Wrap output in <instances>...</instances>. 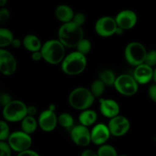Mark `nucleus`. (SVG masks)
<instances>
[{
    "label": "nucleus",
    "mask_w": 156,
    "mask_h": 156,
    "mask_svg": "<svg viewBox=\"0 0 156 156\" xmlns=\"http://www.w3.org/2000/svg\"><path fill=\"white\" fill-rule=\"evenodd\" d=\"M83 38V28L73 22L62 24L58 29L57 40L66 48H76Z\"/></svg>",
    "instance_id": "1"
},
{
    "label": "nucleus",
    "mask_w": 156,
    "mask_h": 156,
    "mask_svg": "<svg viewBox=\"0 0 156 156\" xmlns=\"http://www.w3.org/2000/svg\"><path fill=\"white\" fill-rule=\"evenodd\" d=\"M42 58L50 65L61 64L66 56V47L57 39H52L42 44L41 49Z\"/></svg>",
    "instance_id": "2"
},
{
    "label": "nucleus",
    "mask_w": 156,
    "mask_h": 156,
    "mask_svg": "<svg viewBox=\"0 0 156 156\" xmlns=\"http://www.w3.org/2000/svg\"><path fill=\"white\" fill-rule=\"evenodd\" d=\"M87 67V58L77 51H73L66 55L61 62V69L64 74L70 76L80 75Z\"/></svg>",
    "instance_id": "3"
},
{
    "label": "nucleus",
    "mask_w": 156,
    "mask_h": 156,
    "mask_svg": "<svg viewBox=\"0 0 156 156\" xmlns=\"http://www.w3.org/2000/svg\"><path fill=\"white\" fill-rule=\"evenodd\" d=\"M95 98L86 87H78L69 93L68 102L70 107L77 111L90 109L94 104Z\"/></svg>",
    "instance_id": "4"
},
{
    "label": "nucleus",
    "mask_w": 156,
    "mask_h": 156,
    "mask_svg": "<svg viewBox=\"0 0 156 156\" xmlns=\"http://www.w3.org/2000/svg\"><path fill=\"white\" fill-rule=\"evenodd\" d=\"M2 116L7 123L21 122L27 116V105L20 100H12L3 107Z\"/></svg>",
    "instance_id": "5"
},
{
    "label": "nucleus",
    "mask_w": 156,
    "mask_h": 156,
    "mask_svg": "<svg viewBox=\"0 0 156 156\" xmlns=\"http://www.w3.org/2000/svg\"><path fill=\"white\" fill-rule=\"evenodd\" d=\"M147 52L146 47L142 43L132 41L125 47V59L129 65L136 67L144 62Z\"/></svg>",
    "instance_id": "6"
},
{
    "label": "nucleus",
    "mask_w": 156,
    "mask_h": 156,
    "mask_svg": "<svg viewBox=\"0 0 156 156\" xmlns=\"http://www.w3.org/2000/svg\"><path fill=\"white\" fill-rule=\"evenodd\" d=\"M114 87L119 94L126 97L133 96L139 90V85L133 77L129 74H122L117 76Z\"/></svg>",
    "instance_id": "7"
},
{
    "label": "nucleus",
    "mask_w": 156,
    "mask_h": 156,
    "mask_svg": "<svg viewBox=\"0 0 156 156\" xmlns=\"http://www.w3.org/2000/svg\"><path fill=\"white\" fill-rule=\"evenodd\" d=\"M6 142L12 151L20 153L30 149L32 138L28 134L18 130L11 133Z\"/></svg>",
    "instance_id": "8"
},
{
    "label": "nucleus",
    "mask_w": 156,
    "mask_h": 156,
    "mask_svg": "<svg viewBox=\"0 0 156 156\" xmlns=\"http://www.w3.org/2000/svg\"><path fill=\"white\" fill-rule=\"evenodd\" d=\"M108 126L111 136L122 137L127 134L130 129V122L126 117L117 115L110 119Z\"/></svg>",
    "instance_id": "9"
},
{
    "label": "nucleus",
    "mask_w": 156,
    "mask_h": 156,
    "mask_svg": "<svg viewBox=\"0 0 156 156\" xmlns=\"http://www.w3.org/2000/svg\"><path fill=\"white\" fill-rule=\"evenodd\" d=\"M117 27L114 18L111 16L101 17L94 24V30L101 37H110L114 35Z\"/></svg>",
    "instance_id": "10"
},
{
    "label": "nucleus",
    "mask_w": 156,
    "mask_h": 156,
    "mask_svg": "<svg viewBox=\"0 0 156 156\" xmlns=\"http://www.w3.org/2000/svg\"><path fill=\"white\" fill-rule=\"evenodd\" d=\"M18 67L16 58L5 49H0V73L10 76L15 74Z\"/></svg>",
    "instance_id": "11"
},
{
    "label": "nucleus",
    "mask_w": 156,
    "mask_h": 156,
    "mask_svg": "<svg viewBox=\"0 0 156 156\" xmlns=\"http://www.w3.org/2000/svg\"><path fill=\"white\" fill-rule=\"evenodd\" d=\"M133 77L138 85H146L153 81L156 82V70L154 68L143 63L135 67Z\"/></svg>",
    "instance_id": "12"
},
{
    "label": "nucleus",
    "mask_w": 156,
    "mask_h": 156,
    "mask_svg": "<svg viewBox=\"0 0 156 156\" xmlns=\"http://www.w3.org/2000/svg\"><path fill=\"white\" fill-rule=\"evenodd\" d=\"M71 140L76 146L85 148L91 144V136L89 128L79 124L70 129Z\"/></svg>",
    "instance_id": "13"
},
{
    "label": "nucleus",
    "mask_w": 156,
    "mask_h": 156,
    "mask_svg": "<svg viewBox=\"0 0 156 156\" xmlns=\"http://www.w3.org/2000/svg\"><path fill=\"white\" fill-rule=\"evenodd\" d=\"M117 26L122 30H128L133 28L137 23V15L136 12L129 9L120 11L114 18Z\"/></svg>",
    "instance_id": "14"
},
{
    "label": "nucleus",
    "mask_w": 156,
    "mask_h": 156,
    "mask_svg": "<svg viewBox=\"0 0 156 156\" xmlns=\"http://www.w3.org/2000/svg\"><path fill=\"white\" fill-rule=\"evenodd\" d=\"M38 126L46 133H50L56 129L57 126V116L53 111L44 110L38 117Z\"/></svg>",
    "instance_id": "15"
},
{
    "label": "nucleus",
    "mask_w": 156,
    "mask_h": 156,
    "mask_svg": "<svg viewBox=\"0 0 156 156\" xmlns=\"http://www.w3.org/2000/svg\"><path fill=\"white\" fill-rule=\"evenodd\" d=\"M91 143L98 146L106 144L111 137L108 126L105 123H97L90 130Z\"/></svg>",
    "instance_id": "16"
},
{
    "label": "nucleus",
    "mask_w": 156,
    "mask_h": 156,
    "mask_svg": "<svg viewBox=\"0 0 156 156\" xmlns=\"http://www.w3.org/2000/svg\"><path fill=\"white\" fill-rule=\"evenodd\" d=\"M99 109L102 115L106 118L110 119L120 114V107L119 104L114 99L100 98Z\"/></svg>",
    "instance_id": "17"
},
{
    "label": "nucleus",
    "mask_w": 156,
    "mask_h": 156,
    "mask_svg": "<svg viewBox=\"0 0 156 156\" xmlns=\"http://www.w3.org/2000/svg\"><path fill=\"white\" fill-rule=\"evenodd\" d=\"M74 14L73 9L70 6L65 4L59 5L55 9V16L56 19L62 24L72 22Z\"/></svg>",
    "instance_id": "18"
},
{
    "label": "nucleus",
    "mask_w": 156,
    "mask_h": 156,
    "mask_svg": "<svg viewBox=\"0 0 156 156\" xmlns=\"http://www.w3.org/2000/svg\"><path fill=\"white\" fill-rule=\"evenodd\" d=\"M21 42L24 49L31 53L34 52L40 51L43 44L41 39L34 34L26 35Z\"/></svg>",
    "instance_id": "19"
},
{
    "label": "nucleus",
    "mask_w": 156,
    "mask_h": 156,
    "mask_svg": "<svg viewBox=\"0 0 156 156\" xmlns=\"http://www.w3.org/2000/svg\"><path fill=\"white\" fill-rule=\"evenodd\" d=\"M98 120V114L94 111L91 109L85 110L81 111L79 116V124L85 127L93 126Z\"/></svg>",
    "instance_id": "20"
},
{
    "label": "nucleus",
    "mask_w": 156,
    "mask_h": 156,
    "mask_svg": "<svg viewBox=\"0 0 156 156\" xmlns=\"http://www.w3.org/2000/svg\"><path fill=\"white\" fill-rule=\"evenodd\" d=\"M37 120L34 117L27 115L21 121V131L30 136L37 130Z\"/></svg>",
    "instance_id": "21"
},
{
    "label": "nucleus",
    "mask_w": 156,
    "mask_h": 156,
    "mask_svg": "<svg viewBox=\"0 0 156 156\" xmlns=\"http://www.w3.org/2000/svg\"><path fill=\"white\" fill-rule=\"evenodd\" d=\"M115 73L111 69H104L99 73L98 79L101 81L105 86L112 87L114 86V82L116 80Z\"/></svg>",
    "instance_id": "22"
},
{
    "label": "nucleus",
    "mask_w": 156,
    "mask_h": 156,
    "mask_svg": "<svg viewBox=\"0 0 156 156\" xmlns=\"http://www.w3.org/2000/svg\"><path fill=\"white\" fill-rule=\"evenodd\" d=\"M14 35L12 30L5 27H0V49L11 46Z\"/></svg>",
    "instance_id": "23"
},
{
    "label": "nucleus",
    "mask_w": 156,
    "mask_h": 156,
    "mask_svg": "<svg viewBox=\"0 0 156 156\" xmlns=\"http://www.w3.org/2000/svg\"><path fill=\"white\" fill-rule=\"evenodd\" d=\"M74 118L69 113H62L57 116V123L64 129H71L74 126Z\"/></svg>",
    "instance_id": "24"
},
{
    "label": "nucleus",
    "mask_w": 156,
    "mask_h": 156,
    "mask_svg": "<svg viewBox=\"0 0 156 156\" xmlns=\"http://www.w3.org/2000/svg\"><path fill=\"white\" fill-rule=\"evenodd\" d=\"M105 88H106V86L104 85L103 82L99 79H96L91 83L89 90L94 98H101L103 95Z\"/></svg>",
    "instance_id": "25"
},
{
    "label": "nucleus",
    "mask_w": 156,
    "mask_h": 156,
    "mask_svg": "<svg viewBox=\"0 0 156 156\" xmlns=\"http://www.w3.org/2000/svg\"><path fill=\"white\" fill-rule=\"evenodd\" d=\"M98 156H118V153L115 148L109 144H105L99 146L96 151Z\"/></svg>",
    "instance_id": "26"
},
{
    "label": "nucleus",
    "mask_w": 156,
    "mask_h": 156,
    "mask_svg": "<svg viewBox=\"0 0 156 156\" xmlns=\"http://www.w3.org/2000/svg\"><path fill=\"white\" fill-rule=\"evenodd\" d=\"M76 51H77L78 53L86 56V55L88 54L91 50V41H90L89 40L84 37L83 39L78 44V45L76 46Z\"/></svg>",
    "instance_id": "27"
},
{
    "label": "nucleus",
    "mask_w": 156,
    "mask_h": 156,
    "mask_svg": "<svg viewBox=\"0 0 156 156\" xmlns=\"http://www.w3.org/2000/svg\"><path fill=\"white\" fill-rule=\"evenodd\" d=\"M11 133L9 123L5 120H0V142H6Z\"/></svg>",
    "instance_id": "28"
},
{
    "label": "nucleus",
    "mask_w": 156,
    "mask_h": 156,
    "mask_svg": "<svg viewBox=\"0 0 156 156\" xmlns=\"http://www.w3.org/2000/svg\"><path fill=\"white\" fill-rule=\"evenodd\" d=\"M144 64L149 66L153 68L154 66L156 65V51L155 50H152L150 51L147 52L146 55V57H145Z\"/></svg>",
    "instance_id": "29"
},
{
    "label": "nucleus",
    "mask_w": 156,
    "mask_h": 156,
    "mask_svg": "<svg viewBox=\"0 0 156 156\" xmlns=\"http://www.w3.org/2000/svg\"><path fill=\"white\" fill-rule=\"evenodd\" d=\"M85 21H86V17H85V14L82 13V12H78V13L74 14L72 22L74 23L76 25L79 26V27H82V26L85 24Z\"/></svg>",
    "instance_id": "30"
},
{
    "label": "nucleus",
    "mask_w": 156,
    "mask_h": 156,
    "mask_svg": "<svg viewBox=\"0 0 156 156\" xmlns=\"http://www.w3.org/2000/svg\"><path fill=\"white\" fill-rule=\"evenodd\" d=\"M10 19V12L5 7L0 9V25H5Z\"/></svg>",
    "instance_id": "31"
},
{
    "label": "nucleus",
    "mask_w": 156,
    "mask_h": 156,
    "mask_svg": "<svg viewBox=\"0 0 156 156\" xmlns=\"http://www.w3.org/2000/svg\"><path fill=\"white\" fill-rule=\"evenodd\" d=\"M12 151L7 142H0V156H12Z\"/></svg>",
    "instance_id": "32"
},
{
    "label": "nucleus",
    "mask_w": 156,
    "mask_h": 156,
    "mask_svg": "<svg viewBox=\"0 0 156 156\" xmlns=\"http://www.w3.org/2000/svg\"><path fill=\"white\" fill-rule=\"evenodd\" d=\"M148 96L153 102H156V85L152 84L148 89Z\"/></svg>",
    "instance_id": "33"
},
{
    "label": "nucleus",
    "mask_w": 156,
    "mask_h": 156,
    "mask_svg": "<svg viewBox=\"0 0 156 156\" xmlns=\"http://www.w3.org/2000/svg\"><path fill=\"white\" fill-rule=\"evenodd\" d=\"M12 99L11 98V96L8 94H2L0 95V105L5 107L6 105L9 103Z\"/></svg>",
    "instance_id": "34"
},
{
    "label": "nucleus",
    "mask_w": 156,
    "mask_h": 156,
    "mask_svg": "<svg viewBox=\"0 0 156 156\" xmlns=\"http://www.w3.org/2000/svg\"><path fill=\"white\" fill-rule=\"evenodd\" d=\"M37 114V108L34 105H29L27 106V115L30 117H34Z\"/></svg>",
    "instance_id": "35"
},
{
    "label": "nucleus",
    "mask_w": 156,
    "mask_h": 156,
    "mask_svg": "<svg viewBox=\"0 0 156 156\" xmlns=\"http://www.w3.org/2000/svg\"><path fill=\"white\" fill-rule=\"evenodd\" d=\"M17 156H41L36 151H34L32 149H28V150L24 151L22 152L18 153Z\"/></svg>",
    "instance_id": "36"
},
{
    "label": "nucleus",
    "mask_w": 156,
    "mask_h": 156,
    "mask_svg": "<svg viewBox=\"0 0 156 156\" xmlns=\"http://www.w3.org/2000/svg\"><path fill=\"white\" fill-rule=\"evenodd\" d=\"M31 59L35 62H39L41 59H43L42 55H41V51L34 52L31 53Z\"/></svg>",
    "instance_id": "37"
},
{
    "label": "nucleus",
    "mask_w": 156,
    "mask_h": 156,
    "mask_svg": "<svg viewBox=\"0 0 156 156\" xmlns=\"http://www.w3.org/2000/svg\"><path fill=\"white\" fill-rule=\"evenodd\" d=\"M11 46H12L13 48L18 49L22 46V42H21V40L18 39V38L14 37V39L12 40V44H11Z\"/></svg>",
    "instance_id": "38"
},
{
    "label": "nucleus",
    "mask_w": 156,
    "mask_h": 156,
    "mask_svg": "<svg viewBox=\"0 0 156 156\" xmlns=\"http://www.w3.org/2000/svg\"><path fill=\"white\" fill-rule=\"evenodd\" d=\"M80 156H98V155L95 151L92 150V149H85L81 153Z\"/></svg>",
    "instance_id": "39"
},
{
    "label": "nucleus",
    "mask_w": 156,
    "mask_h": 156,
    "mask_svg": "<svg viewBox=\"0 0 156 156\" xmlns=\"http://www.w3.org/2000/svg\"><path fill=\"white\" fill-rule=\"evenodd\" d=\"M123 32H124V30H122L121 28H120V27H117V29H116V31H115V34H114V35H118V36H121V35L123 34Z\"/></svg>",
    "instance_id": "40"
},
{
    "label": "nucleus",
    "mask_w": 156,
    "mask_h": 156,
    "mask_svg": "<svg viewBox=\"0 0 156 156\" xmlns=\"http://www.w3.org/2000/svg\"><path fill=\"white\" fill-rule=\"evenodd\" d=\"M56 109V107L54 104H50V105H49V107H48L49 111H53V112H55Z\"/></svg>",
    "instance_id": "41"
},
{
    "label": "nucleus",
    "mask_w": 156,
    "mask_h": 156,
    "mask_svg": "<svg viewBox=\"0 0 156 156\" xmlns=\"http://www.w3.org/2000/svg\"><path fill=\"white\" fill-rule=\"evenodd\" d=\"M7 3H8L7 0H0V9L5 8V6L6 5Z\"/></svg>",
    "instance_id": "42"
},
{
    "label": "nucleus",
    "mask_w": 156,
    "mask_h": 156,
    "mask_svg": "<svg viewBox=\"0 0 156 156\" xmlns=\"http://www.w3.org/2000/svg\"><path fill=\"white\" fill-rule=\"evenodd\" d=\"M118 156H129V155H124V154H123V155H118Z\"/></svg>",
    "instance_id": "43"
}]
</instances>
